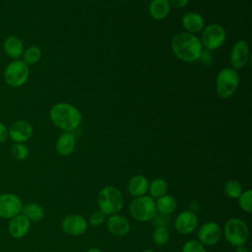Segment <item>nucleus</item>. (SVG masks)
Masks as SVG:
<instances>
[{
  "label": "nucleus",
  "instance_id": "nucleus-19",
  "mask_svg": "<svg viewBox=\"0 0 252 252\" xmlns=\"http://www.w3.org/2000/svg\"><path fill=\"white\" fill-rule=\"evenodd\" d=\"M76 147V136L72 132H63L55 144L56 152L62 157L70 156Z\"/></svg>",
  "mask_w": 252,
  "mask_h": 252
},
{
  "label": "nucleus",
  "instance_id": "nucleus-24",
  "mask_svg": "<svg viewBox=\"0 0 252 252\" xmlns=\"http://www.w3.org/2000/svg\"><path fill=\"white\" fill-rule=\"evenodd\" d=\"M167 189H168V185L165 179L158 177L153 179L150 182L148 192L150 193V197H152L153 199H158L163 196L164 194H166Z\"/></svg>",
  "mask_w": 252,
  "mask_h": 252
},
{
  "label": "nucleus",
  "instance_id": "nucleus-3",
  "mask_svg": "<svg viewBox=\"0 0 252 252\" xmlns=\"http://www.w3.org/2000/svg\"><path fill=\"white\" fill-rule=\"evenodd\" d=\"M97 205L105 216L116 215L124 207L123 194L114 186H105L97 194Z\"/></svg>",
  "mask_w": 252,
  "mask_h": 252
},
{
  "label": "nucleus",
  "instance_id": "nucleus-15",
  "mask_svg": "<svg viewBox=\"0 0 252 252\" xmlns=\"http://www.w3.org/2000/svg\"><path fill=\"white\" fill-rule=\"evenodd\" d=\"M32 222L23 214H19L16 217L10 219L8 223V232L11 237L15 239H21L28 235L31 229Z\"/></svg>",
  "mask_w": 252,
  "mask_h": 252
},
{
  "label": "nucleus",
  "instance_id": "nucleus-6",
  "mask_svg": "<svg viewBox=\"0 0 252 252\" xmlns=\"http://www.w3.org/2000/svg\"><path fill=\"white\" fill-rule=\"evenodd\" d=\"M225 240L232 246L244 245L249 237L248 225L239 218L228 219L223 226Z\"/></svg>",
  "mask_w": 252,
  "mask_h": 252
},
{
  "label": "nucleus",
  "instance_id": "nucleus-37",
  "mask_svg": "<svg viewBox=\"0 0 252 252\" xmlns=\"http://www.w3.org/2000/svg\"><path fill=\"white\" fill-rule=\"evenodd\" d=\"M143 252H155L153 249H150V248H148V249H145Z\"/></svg>",
  "mask_w": 252,
  "mask_h": 252
},
{
  "label": "nucleus",
  "instance_id": "nucleus-9",
  "mask_svg": "<svg viewBox=\"0 0 252 252\" xmlns=\"http://www.w3.org/2000/svg\"><path fill=\"white\" fill-rule=\"evenodd\" d=\"M23 202L15 193L0 195V218L10 220L22 213Z\"/></svg>",
  "mask_w": 252,
  "mask_h": 252
},
{
  "label": "nucleus",
  "instance_id": "nucleus-27",
  "mask_svg": "<svg viewBox=\"0 0 252 252\" xmlns=\"http://www.w3.org/2000/svg\"><path fill=\"white\" fill-rule=\"evenodd\" d=\"M169 240V232L165 225H158L153 232V241L158 247H162Z\"/></svg>",
  "mask_w": 252,
  "mask_h": 252
},
{
  "label": "nucleus",
  "instance_id": "nucleus-2",
  "mask_svg": "<svg viewBox=\"0 0 252 252\" xmlns=\"http://www.w3.org/2000/svg\"><path fill=\"white\" fill-rule=\"evenodd\" d=\"M171 48L174 55L179 60L187 63L197 61L203 50L199 37L186 32H178L173 36Z\"/></svg>",
  "mask_w": 252,
  "mask_h": 252
},
{
  "label": "nucleus",
  "instance_id": "nucleus-26",
  "mask_svg": "<svg viewBox=\"0 0 252 252\" xmlns=\"http://www.w3.org/2000/svg\"><path fill=\"white\" fill-rule=\"evenodd\" d=\"M41 49L36 45H32L24 50L23 61L28 65H32L37 63L41 58Z\"/></svg>",
  "mask_w": 252,
  "mask_h": 252
},
{
  "label": "nucleus",
  "instance_id": "nucleus-11",
  "mask_svg": "<svg viewBox=\"0 0 252 252\" xmlns=\"http://www.w3.org/2000/svg\"><path fill=\"white\" fill-rule=\"evenodd\" d=\"M88 225L89 223L87 220L78 214H71L66 216L61 222L62 230L71 236L84 234L88 229Z\"/></svg>",
  "mask_w": 252,
  "mask_h": 252
},
{
  "label": "nucleus",
  "instance_id": "nucleus-20",
  "mask_svg": "<svg viewBox=\"0 0 252 252\" xmlns=\"http://www.w3.org/2000/svg\"><path fill=\"white\" fill-rule=\"evenodd\" d=\"M5 53L12 59L20 58L25 50L24 42L17 35L8 36L3 43Z\"/></svg>",
  "mask_w": 252,
  "mask_h": 252
},
{
  "label": "nucleus",
  "instance_id": "nucleus-8",
  "mask_svg": "<svg viewBox=\"0 0 252 252\" xmlns=\"http://www.w3.org/2000/svg\"><path fill=\"white\" fill-rule=\"evenodd\" d=\"M30 68L23 60H13L4 71V80L12 88H19L25 85L29 79Z\"/></svg>",
  "mask_w": 252,
  "mask_h": 252
},
{
  "label": "nucleus",
  "instance_id": "nucleus-32",
  "mask_svg": "<svg viewBox=\"0 0 252 252\" xmlns=\"http://www.w3.org/2000/svg\"><path fill=\"white\" fill-rule=\"evenodd\" d=\"M198 60H200L204 65L210 66V65L213 63V54H212V51L203 48V50H202V52H201V54H200Z\"/></svg>",
  "mask_w": 252,
  "mask_h": 252
},
{
  "label": "nucleus",
  "instance_id": "nucleus-17",
  "mask_svg": "<svg viewBox=\"0 0 252 252\" xmlns=\"http://www.w3.org/2000/svg\"><path fill=\"white\" fill-rule=\"evenodd\" d=\"M181 24L186 32L195 34L204 29L205 20L203 16L197 12H188L182 17Z\"/></svg>",
  "mask_w": 252,
  "mask_h": 252
},
{
  "label": "nucleus",
  "instance_id": "nucleus-33",
  "mask_svg": "<svg viewBox=\"0 0 252 252\" xmlns=\"http://www.w3.org/2000/svg\"><path fill=\"white\" fill-rule=\"evenodd\" d=\"M7 139H8V128L2 122H0V144L6 142Z\"/></svg>",
  "mask_w": 252,
  "mask_h": 252
},
{
  "label": "nucleus",
  "instance_id": "nucleus-23",
  "mask_svg": "<svg viewBox=\"0 0 252 252\" xmlns=\"http://www.w3.org/2000/svg\"><path fill=\"white\" fill-rule=\"evenodd\" d=\"M31 222H37L44 218V209L41 205L32 202L23 205L22 213Z\"/></svg>",
  "mask_w": 252,
  "mask_h": 252
},
{
  "label": "nucleus",
  "instance_id": "nucleus-21",
  "mask_svg": "<svg viewBox=\"0 0 252 252\" xmlns=\"http://www.w3.org/2000/svg\"><path fill=\"white\" fill-rule=\"evenodd\" d=\"M171 6L168 0H151L149 5V13L154 20L161 21L165 19L169 12Z\"/></svg>",
  "mask_w": 252,
  "mask_h": 252
},
{
  "label": "nucleus",
  "instance_id": "nucleus-1",
  "mask_svg": "<svg viewBox=\"0 0 252 252\" xmlns=\"http://www.w3.org/2000/svg\"><path fill=\"white\" fill-rule=\"evenodd\" d=\"M51 122L64 132H74L81 125L83 116L81 111L68 102L55 103L49 111Z\"/></svg>",
  "mask_w": 252,
  "mask_h": 252
},
{
  "label": "nucleus",
  "instance_id": "nucleus-34",
  "mask_svg": "<svg viewBox=\"0 0 252 252\" xmlns=\"http://www.w3.org/2000/svg\"><path fill=\"white\" fill-rule=\"evenodd\" d=\"M168 1L170 6H173L175 8H183L189 2V0H168Z\"/></svg>",
  "mask_w": 252,
  "mask_h": 252
},
{
  "label": "nucleus",
  "instance_id": "nucleus-29",
  "mask_svg": "<svg viewBox=\"0 0 252 252\" xmlns=\"http://www.w3.org/2000/svg\"><path fill=\"white\" fill-rule=\"evenodd\" d=\"M237 200H238L239 207L242 211L248 214L252 212V190L251 189H247L243 191Z\"/></svg>",
  "mask_w": 252,
  "mask_h": 252
},
{
  "label": "nucleus",
  "instance_id": "nucleus-7",
  "mask_svg": "<svg viewBox=\"0 0 252 252\" xmlns=\"http://www.w3.org/2000/svg\"><path fill=\"white\" fill-rule=\"evenodd\" d=\"M226 38V32L220 24H210L201 31L200 41L203 48L208 50H215L220 47Z\"/></svg>",
  "mask_w": 252,
  "mask_h": 252
},
{
  "label": "nucleus",
  "instance_id": "nucleus-30",
  "mask_svg": "<svg viewBox=\"0 0 252 252\" xmlns=\"http://www.w3.org/2000/svg\"><path fill=\"white\" fill-rule=\"evenodd\" d=\"M182 252H207V250L206 247L198 240L191 239L184 243L182 247Z\"/></svg>",
  "mask_w": 252,
  "mask_h": 252
},
{
  "label": "nucleus",
  "instance_id": "nucleus-10",
  "mask_svg": "<svg viewBox=\"0 0 252 252\" xmlns=\"http://www.w3.org/2000/svg\"><path fill=\"white\" fill-rule=\"evenodd\" d=\"M222 235L220 225L216 221H208L201 225L198 230V241L206 246L216 245Z\"/></svg>",
  "mask_w": 252,
  "mask_h": 252
},
{
  "label": "nucleus",
  "instance_id": "nucleus-16",
  "mask_svg": "<svg viewBox=\"0 0 252 252\" xmlns=\"http://www.w3.org/2000/svg\"><path fill=\"white\" fill-rule=\"evenodd\" d=\"M106 228L113 236L123 237L129 233L131 225L124 216L116 214L108 217L106 220Z\"/></svg>",
  "mask_w": 252,
  "mask_h": 252
},
{
  "label": "nucleus",
  "instance_id": "nucleus-25",
  "mask_svg": "<svg viewBox=\"0 0 252 252\" xmlns=\"http://www.w3.org/2000/svg\"><path fill=\"white\" fill-rule=\"evenodd\" d=\"M223 192L224 195L232 200H236L239 198V196L241 195L242 191V186L240 184L239 181L231 179L225 182L224 186H223Z\"/></svg>",
  "mask_w": 252,
  "mask_h": 252
},
{
  "label": "nucleus",
  "instance_id": "nucleus-31",
  "mask_svg": "<svg viewBox=\"0 0 252 252\" xmlns=\"http://www.w3.org/2000/svg\"><path fill=\"white\" fill-rule=\"evenodd\" d=\"M104 220H105V215L99 210L93 212L89 218V223L92 226H99L104 222Z\"/></svg>",
  "mask_w": 252,
  "mask_h": 252
},
{
  "label": "nucleus",
  "instance_id": "nucleus-35",
  "mask_svg": "<svg viewBox=\"0 0 252 252\" xmlns=\"http://www.w3.org/2000/svg\"><path fill=\"white\" fill-rule=\"evenodd\" d=\"M234 252H249L248 248L244 245H240V246H237L234 250Z\"/></svg>",
  "mask_w": 252,
  "mask_h": 252
},
{
  "label": "nucleus",
  "instance_id": "nucleus-13",
  "mask_svg": "<svg viewBox=\"0 0 252 252\" xmlns=\"http://www.w3.org/2000/svg\"><path fill=\"white\" fill-rule=\"evenodd\" d=\"M199 219L192 211H183L179 213L174 220V228L180 234H190L198 227Z\"/></svg>",
  "mask_w": 252,
  "mask_h": 252
},
{
  "label": "nucleus",
  "instance_id": "nucleus-36",
  "mask_svg": "<svg viewBox=\"0 0 252 252\" xmlns=\"http://www.w3.org/2000/svg\"><path fill=\"white\" fill-rule=\"evenodd\" d=\"M87 252H102V251L97 247H92L89 250H87Z\"/></svg>",
  "mask_w": 252,
  "mask_h": 252
},
{
  "label": "nucleus",
  "instance_id": "nucleus-12",
  "mask_svg": "<svg viewBox=\"0 0 252 252\" xmlns=\"http://www.w3.org/2000/svg\"><path fill=\"white\" fill-rule=\"evenodd\" d=\"M249 60V46L246 40L240 39L237 40L230 51L229 61L231 68L234 70L242 69L246 66Z\"/></svg>",
  "mask_w": 252,
  "mask_h": 252
},
{
  "label": "nucleus",
  "instance_id": "nucleus-4",
  "mask_svg": "<svg viewBox=\"0 0 252 252\" xmlns=\"http://www.w3.org/2000/svg\"><path fill=\"white\" fill-rule=\"evenodd\" d=\"M239 75L231 67L221 69L216 78V92L220 98L227 99L231 97L239 85Z\"/></svg>",
  "mask_w": 252,
  "mask_h": 252
},
{
  "label": "nucleus",
  "instance_id": "nucleus-18",
  "mask_svg": "<svg viewBox=\"0 0 252 252\" xmlns=\"http://www.w3.org/2000/svg\"><path fill=\"white\" fill-rule=\"evenodd\" d=\"M149 184L150 182L146 176L142 174H136L128 180L126 188L128 193L136 198L146 195L149 189Z\"/></svg>",
  "mask_w": 252,
  "mask_h": 252
},
{
  "label": "nucleus",
  "instance_id": "nucleus-28",
  "mask_svg": "<svg viewBox=\"0 0 252 252\" xmlns=\"http://www.w3.org/2000/svg\"><path fill=\"white\" fill-rule=\"evenodd\" d=\"M11 154L17 160H25L30 155V150L25 143H14L11 147Z\"/></svg>",
  "mask_w": 252,
  "mask_h": 252
},
{
  "label": "nucleus",
  "instance_id": "nucleus-22",
  "mask_svg": "<svg viewBox=\"0 0 252 252\" xmlns=\"http://www.w3.org/2000/svg\"><path fill=\"white\" fill-rule=\"evenodd\" d=\"M156 208L161 215L168 216L175 212L177 208V201L172 195L164 194L156 200Z\"/></svg>",
  "mask_w": 252,
  "mask_h": 252
},
{
  "label": "nucleus",
  "instance_id": "nucleus-5",
  "mask_svg": "<svg viewBox=\"0 0 252 252\" xmlns=\"http://www.w3.org/2000/svg\"><path fill=\"white\" fill-rule=\"evenodd\" d=\"M129 212L134 220L141 222H148L157 216L156 201L147 195L136 197L129 205Z\"/></svg>",
  "mask_w": 252,
  "mask_h": 252
},
{
  "label": "nucleus",
  "instance_id": "nucleus-14",
  "mask_svg": "<svg viewBox=\"0 0 252 252\" xmlns=\"http://www.w3.org/2000/svg\"><path fill=\"white\" fill-rule=\"evenodd\" d=\"M32 133L33 128L27 120H17L8 129V137L14 143H25L29 141Z\"/></svg>",
  "mask_w": 252,
  "mask_h": 252
}]
</instances>
